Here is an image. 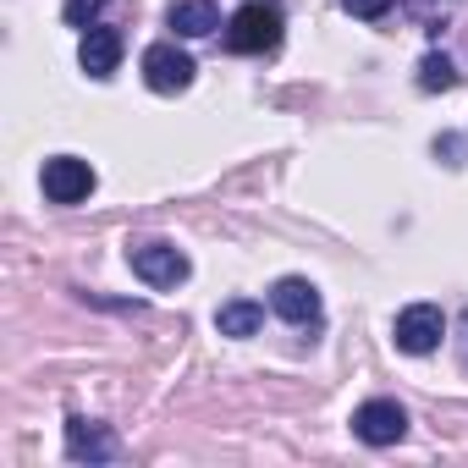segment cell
<instances>
[{
    "label": "cell",
    "mask_w": 468,
    "mask_h": 468,
    "mask_svg": "<svg viewBox=\"0 0 468 468\" xmlns=\"http://www.w3.org/2000/svg\"><path fill=\"white\" fill-rule=\"evenodd\" d=\"M127 260H133V276L144 287H176V282H187V254L171 249V243H138V249H127Z\"/></svg>",
    "instance_id": "cell-3"
},
{
    "label": "cell",
    "mask_w": 468,
    "mask_h": 468,
    "mask_svg": "<svg viewBox=\"0 0 468 468\" xmlns=\"http://www.w3.org/2000/svg\"><path fill=\"white\" fill-rule=\"evenodd\" d=\"M67 457L72 463H111L116 457V435L105 424H89V419H67Z\"/></svg>",
    "instance_id": "cell-8"
},
{
    "label": "cell",
    "mask_w": 468,
    "mask_h": 468,
    "mask_svg": "<svg viewBox=\"0 0 468 468\" xmlns=\"http://www.w3.org/2000/svg\"><path fill=\"white\" fill-rule=\"evenodd\" d=\"M282 28H287V12L276 0H249V6L226 23V50L231 56H265L282 45Z\"/></svg>",
    "instance_id": "cell-1"
},
{
    "label": "cell",
    "mask_w": 468,
    "mask_h": 468,
    "mask_svg": "<svg viewBox=\"0 0 468 468\" xmlns=\"http://www.w3.org/2000/svg\"><path fill=\"white\" fill-rule=\"evenodd\" d=\"M144 83L154 94H182L193 83V56L176 50V45H149L144 50Z\"/></svg>",
    "instance_id": "cell-5"
},
{
    "label": "cell",
    "mask_w": 468,
    "mask_h": 468,
    "mask_svg": "<svg viewBox=\"0 0 468 468\" xmlns=\"http://www.w3.org/2000/svg\"><path fill=\"white\" fill-rule=\"evenodd\" d=\"M260 325H265V309L254 298H231V303L215 309V331L220 336H254Z\"/></svg>",
    "instance_id": "cell-11"
},
{
    "label": "cell",
    "mask_w": 468,
    "mask_h": 468,
    "mask_svg": "<svg viewBox=\"0 0 468 468\" xmlns=\"http://www.w3.org/2000/svg\"><path fill=\"white\" fill-rule=\"evenodd\" d=\"M100 12H105V0H67V6H61V17H67L72 28H94Z\"/></svg>",
    "instance_id": "cell-13"
},
{
    "label": "cell",
    "mask_w": 468,
    "mask_h": 468,
    "mask_svg": "<svg viewBox=\"0 0 468 468\" xmlns=\"http://www.w3.org/2000/svg\"><path fill=\"white\" fill-rule=\"evenodd\" d=\"M271 309H276L282 320H292V325H314V320H320V292H314V282H303V276H282V282L271 287Z\"/></svg>",
    "instance_id": "cell-7"
},
{
    "label": "cell",
    "mask_w": 468,
    "mask_h": 468,
    "mask_svg": "<svg viewBox=\"0 0 468 468\" xmlns=\"http://www.w3.org/2000/svg\"><path fill=\"white\" fill-rule=\"evenodd\" d=\"M391 336H397V347H402V353L424 358V353H435V347H441V336H446V314H441L435 303H408V309L397 314Z\"/></svg>",
    "instance_id": "cell-2"
},
{
    "label": "cell",
    "mask_w": 468,
    "mask_h": 468,
    "mask_svg": "<svg viewBox=\"0 0 468 468\" xmlns=\"http://www.w3.org/2000/svg\"><path fill=\"white\" fill-rule=\"evenodd\" d=\"M419 89H424V94H446V89H457V67H452L441 50H430V56L419 61Z\"/></svg>",
    "instance_id": "cell-12"
},
{
    "label": "cell",
    "mask_w": 468,
    "mask_h": 468,
    "mask_svg": "<svg viewBox=\"0 0 468 468\" xmlns=\"http://www.w3.org/2000/svg\"><path fill=\"white\" fill-rule=\"evenodd\" d=\"M78 67H83L89 78H111V72L122 67V34H116V28H89L83 45H78Z\"/></svg>",
    "instance_id": "cell-9"
},
{
    "label": "cell",
    "mask_w": 468,
    "mask_h": 468,
    "mask_svg": "<svg viewBox=\"0 0 468 468\" xmlns=\"http://www.w3.org/2000/svg\"><path fill=\"white\" fill-rule=\"evenodd\" d=\"M342 6H347L353 17H364V23H375V17H386V12H391V0H342Z\"/></svg>",
    "instance_id": "cell-14"
},
{
    "label": "cell",
    "mask_w": 468,
    "mask_h": 468,
    "mask_svg": "<svg viewBox=\"0 0 468 468\" xmlns=\"http://www.w3.org/2000/svg\"><path fill=\"white\" fill-rule=\"evenodd\" d=\"M353 435H358L364 446H397V441L408 435V413H402L397 402L375 397V402H364V408L353 413Z\"/></svg>",
    "instance_id": "cell-6"
},
{
    "label": "cell",
    "mask_w": 468,
    "mask_h": 468,
    "mask_svg": "<svg viewBox=\"0 0 468 468\" xmlns=\"http://www.w3.org/2000/svg\"><path fill=\"white\" fill-rule=\"evenodd\" d=\"M94 193V165L78 154H56L45 160V198L50 204H83Z\"/></svg>",
    "instance_id": "cell-4"
},
{
    "label": "cell",
    "mask_w": 468,
    "mask_h": 468,
    "mask_svg": "<svg viewBox=\"0 0 468 468\" xmlns=\"http://www.w3.org/2000/svg\"><path fill=\"white\" fill-rule=\"evenodd\" d=\"M413 6H419V12H430V6H435V0H413Z\"/></svg>",
    "instance_id": "cell-15"
},
{
    "label": "cell",
    "mask_w": 468,
    "mask_h": 468,
    "mask_svg": "<svg viewBox=\"0 0 468 468\" xmlns=\"http://www.w3.org/2000/svg\"><path fill=\"white\" fill-rule=\"evenodd\" d=\"M165 28H176L182 39H204L220 28V12H215V0H176L165 12Z\"/></svg>",
    "instance_id": "cell-10"
}]
</instances>
